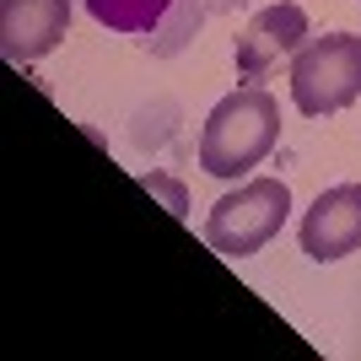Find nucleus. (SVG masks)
<instances>
[{
  "label": "nucleus",
  "mask_w": 361,
  "mask_h": 361,
  "mask_svg": "<svg viewBox=\"0 0 361 361\" xmlns=\"http://www.w3.org/2000/svg\"><path fill=\"white\" fill-rule=\"evenodd\" d=\"M275 140H281V103L248 81L211 108V119L200 130V167L211 178H238L270 157Z\"/></svg>",
  "instance_id": "nucleus-1"
},
{
  "label": "nucleus",
  "mask_w": 361,
  "mask_h": 361,
  "mask_svg": "<svg viewBox=\"0 0 361 361\" xmlns=\"http://www.w3.org/2000/svg\"><path fill=\"white\" fill-rule=\"evenodd\" d=\"M361 97V32H324L291 54V103L307 119L340 114Z\"/></svg>",
  "instance_id": "nucleus-2"
},
{
  "label": "nucleus",
  "mask_w": 361,
  "mask_h": 361,
  "mask_svg": "<svg viewBox=\"0 0 361 361\" xmlns=\"http://www.w3.org/2000/svg\"><path fill=\"white\" fill-rule=\"evenodd\" d=\"M286 211H291V189L281 178H248L211 205L205 243L226 259H248L286 226Z\"/></svg>",
  "instance_id": "nucleus-3"
},
{
  "label": "nucleus",
  "mask_w": 361,
  "mask_h": 361,
  "mask_svg": "<svg viewBox=\"0 0 361 361\" xmlns=\"http://www.w3.org/2000/svg\"><path fill=\"white\" fill-rule=\"evenodd\" d=\"M307 38H313V32H307V11H302V6H291V0L264 6V11L238 32V54H232V60H238V75L259 87V81L281 60H291Z\"/></svg>",
  "instance_id": "nucleus-4"
},
{
  "label": "nucleus",
  "mask_w": 361,
  "mask_h": 361,
  "mask_svg": "<svg viewBox=\"0 0 361 361\" xmlns=\"http://www.w3.org/2000/svg\"><path fill=\"white\" fill-rule=\"evenodd\" d=\"M302 238V254L318 259V264H334L361 248V183H334L307 205L297 226Z\"/></svg>",
  "instance_id": "nucleus-5"
},
{
  "label": "nucleus",
  "mask_w": 361,
  "mask_h": 361,
  "mask_svg": "<svg viewBox=\"0 0 361 361\" xmlns=\"http://www.w3.org/2000/svg\"><path fill=\"white\" fill-rule=\"evenodd\" d=\"M71 27V0H0V49L11 65L54 54Z\"/></svg>",
  "instance_id": "nucleus-6"
},
{
  "label": "nucleus",
  "mask_w": 361,
  "mask_h": 361,
  "mask_svg": "<svg viewBox=\"0 0 361 361\" xmlns=\"http://www.w3.org/2000/svg\"><path fill=\"white\" fill-rule=\"evenodd\" d=\"M87 11L114 32H151L173 11V0H87Z\"/></svg>",
  "instance_id": "nucleus-7"
},
{
  "label": "nucleus",
  "mask_w": 361,
  "mask_h": 361,
  "mask_svg": "<svg viewBox=\"0 0 361 361\" xmlns=\"http://www.w3.org/2000/svg\"><path fill=\"white\" fill-rule=\"evenodd\" d=\"M146 189H151V195H162L167 205H173V216H189V200H183V189H178L173 178H157V173H151V178H146Z\"/></svg>",
  "instance_id": "nucleus-8"
}]
</instances>
